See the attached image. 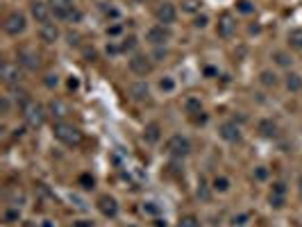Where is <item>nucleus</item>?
Returning a JSON list of instances; mask_svg holds the SVG:
<instances>
[{"mask_svg": "<svg viewBox=\"0 0 302 227\" xmlns=\"http://www.w3.org/2000/svg\"><path fill=\"white\" fill-rule=\"evenodd\" d=\"M52 134H55V139L59 143H64L68 148H77L82 143V132L80 127H75V125L71 123H64V120H59V123H55V127H52Z\"/></svg>", "mask_w": 302, "mask_h": 227, "instance_id": "obj_1", "label": "nucleus"}, {"mask_svg": "<svg viewBox=\"0 0 302 227\" xmlns=\"http://www.w3.org/2000/svg\"><path fill=\"white\" fill-rule=\"evenodd\" d=\"M21 112H23V118H25V123L30 125L32 129H39V127H43V123H46V107L43 105H39V103H34V100H30V103H25L21 107Z\"/></svg>", "mask_w": 302, "mask_h": 227, "instance_id": "obj_2", "label": "nucleus"}, {"mask_svg": "<svg viewBox=\"0 0 302 227\" xmlns=\"http://www.w3.org/2000/svg\"><path fill=\"white\" fill-rule=\"evenodd\" d=\"M52 9V16L59 18V21H77L80 18V12L75 9L73 0H48Z\"/></svg>", "mask_w": 302, "mask_h": 227, "instance_id": "obj_3", "label": "nucleus"}, {"mask_svg": "<svg viewBox=\"0 0 302 227\" xmlns=\"http://www.w3.org/2000/svg\"><path fill=\"white\" fill-rule=\"evenodd\" d=\"M166 152H168V157H173V159H184L191 152V143H189V139L182 137V134H173L166 141Z\"/></svg>", "mask_w": 302, "mask_h": 227, "instance_id": "obj_4", "label": "nucleus"}, {"mask_svg": "<svg viewBox=\"0 0 302 227\" xmlns=\"http://www.w3.org/2000/svg\"><path fill=\"white\" fill-rule=\"evenodd\" d=\"M25 27H27V18H25V14H21V12L7 14V18H5V23H3L5 35H9V37L23 35V32H25Z\"/></svg>", "mask_w": 302, "mask_h": 227, "instance_id": "obj_5", "label": "nucleus"}, {"mask_svg": "<svg viewBox=\"0 0 302 227\" xmlns=\"http://www.w3.org/2000/svg\"><path fill=\"white\" fill-rule=\"evenodd\" d=\"M130 71L139 77L150 75L153 73V59L148 55H143V52H136V55L130 57Z\"/></svg>", "mask_w": 302, "mask_h": 227, "instance_id": "obj_6", "label": "nucleus"}, {"mask_svg": "<svg viewBox=\"0 0 302 227\" xmlns=\"http://www.w3.org/2000/svg\"><path fill=\"white\" fill-rule=\"evenodd\" d=\"M155 18H157L162 25H173L177 21V9L173 3H159L155 9Z\"/></svg>", "mask_w": 302, "mask_h": 227, "instance_id": "obj_7", "label": "nucleus"}, {"mask_svg": "<svg viewBox=\"0 0 302 227\" xmlns=\"http://www.w3.org/2000/svg\"><path fill=\"white\" fill-rule=\"evenodd\" d=\"M18 64L27 71H37L41 66V57H39V52L34 48H21L18 50Z\"/></svg>", "mask_w": 302, "mask_h": 227, "instance_id": "obj_8", "label": "nucleus"}, {"mask_svg": "<svg viewBox=\"0 0 302 227\" xmlns=\"http://www.w3.org/2000/svg\"><path fill=\"white\" fill-rule=\"evenodd\" d=\"M30 14H32L34 21L43 25V23H50L52 9H50V5L43 3V0H32V3H30Z\"/></svg>", "mask_w": 302, "mask_h": 227, "instance_id": "obj_9", "label": "nucleus"}, {"mask_svg": "<svg viewBox=\"0 0 302 227\" xmlns=\"http://www.w3.org/2000/svg\"><path fill=\"white\" fill-rule=\"evenodd\" d=\"M216 32H218V37H221V39H232V37H234V32H236L234 16H232V14H227V12L221 14V16H218Z\"/></svg>", "mask_w": 302, "mask_h": 227, "instance_id": "obj_10", "label": "nucleus"}, {"mask_svg": "<svg viewBox=\"0 0 302 227\" xmlns=\"http://www.w3.org/2000/svg\"><path fill=\"white\" fill-rule=\"evenodd\" d=\"M0 77H3V82L7 86H14L21 82V69H18V64H12V61H3V66H0Z\"/></svg>", "mask_w": 302, "mask_h": 227, "instance_id": "obj_11", "label": "nucleus"}, {"mask_svg": "<svg viewBox=\"0 0 302 227\" xmlns=\"http://www.w3.org/2000/svg\"><path fill=\"white\" fill-rule=\"evenodd\" d=\"M218 134H221V139L223 141H227V143H238L241 141V127L234 123V120H225V123L218 127Z\"/></svg>", "mask_w": 302, "mask_h": 227, "instance_id": "obj_12", "label": "nucleus"}, {"mask_svg": "<svg viewBox=\"0 0 302 227\" xmlns=\"http://www.w3.org/2000/svg\"><path fill=\"white\" fill-rule=\"evenodd\" d=\"M145 41L153 43V46H164L166 41H170V30L164 25H155L145 32Z\"/></svg>", "mask_w": 302, "mask_h": 227, "instance_id": "obj_13", "label": "nucleus"}, {"mask_svg": "<svg viewBox=\"0 0 302 227\" xmlns=\"http://www.w3.org/2000/svg\"><path fill=\"white\" fill-rule=\"evenodd\" d=\"M96 207H98V211L102 216H107V218H114V216L118 214V202H116L114 196H100Z\"/></svg>", "mask_w": 302, "mask_h": 227, "instance_id": "obj_14", "label": "nucleus"}, {"mask_svg": "<svg viewBox=\"0 0 302 227\" xmlns=\"http://www.w3.org/2000/svg\"><path fill=\"white\" fill-rule=\"evenodd\" d=\"M128 93L134 103H145L150 98V86H148V82H134V84H130Z\"/></svg>", "mask_w": 302, "mask_h": 227, "instance_id": "obj_15", "label": "nucleus"}, {"mask_svg": "<svg viewBox=\"0 0 302 227\" xmlns=\"http://www.w3.org/2000/svg\"><path fill=\"white\" fill-rule=\"evenodd\" d=\"M48 114L55 116L57 120H64L66 116H71V107H68L64 100L55 98V100H50V105H48Z\"/></svg>", "mask_w": 302, "mask_h": 227, "instance_id": "obj_16", "label": "nucleus"}, {"mask_svg": "<svg viewBox=\"0 0 302 227\" xmlns=\"http://www.w3.org/2000/svg\"><path fill=\"white\" fill-rule=\"evenodd\" d=\"M284 202H286V186L284 182H277V184H273V191H270V207L282 209Z\"/></svg>", "mask_w": 302, "mask_h": 227, "instance_id": "obj_17", "label": "nucleus"}, {"mask_svg": "<svg viewBox=\"0 0 302 227\" xmlns=\"http://www.w3.org/2000/svg\"><path fill=\"white\" fill-rule=\"evenodd\" d=\"M39 37H41L43 43H55L57 39H59V27L55 25V23H43L41 27H39Z\"/></svg>", "mask_w": 302, "mask_h": 227, "instance_id": "obj_18", "label": "nucleus"}, {"mask_svg": "<svg viewBox=\"0 0 302 227\" xmlns=\"http://www.w3.org/2000/svg\"><path fill=\"white\" fill-rule=\"evenodd\" d=\"M143 139H145V143H157L159 139H162V127H159V123H148L145 125Z\"/></svg>", "mask_w": 302, "mask_h": 227, "instance_id": "obj_19", "label": "nucleus"}, {"mask_svg": "<svg viewBox=\"0 0 302 227\" xmlns=\"http://www.w3.org/2000/svg\"><path fill=\"white\" fill-rule=\"evenodd\" d=\"M259 134L264 139H275L277 137V123L275 120H270V118L259 120Z\"/></svg>", "mask_w": 302, "mask_h": 227, "instance_id": "obj_20", "label": "nucleus"}, {"mask_svg": "<svg viewBox=\"0 0 302 227\" xmlns=\"http://www.w3.org/2000/svg\"><path fill=\"white\" fill-rule=\"evenodd\" d=\"M284 86L291 91V93H300V91H302V75L289 73L284 77Z\"/></svg>", "mask_w": 302, "mask_h": 227, "instance_id": "obj_21", "label": "nucleus"}, {"mask_svg": "<svg viewBox=\"0 0 302 227\" xmlns=\"http://www.w3.org/2000/svg\"><path fill=\"white\" fill-rule=\"evenodd\" d=\"M286 41H289V46L293 48V50H302V27H293V30H289Z\"/></svg>", "mask_w": 302, "mask_h": 227, "instance_id": "obj_22", "label": "nucleus"}, {"mask_svg": "<svg viewBox=\"0 0 302 227\" xmlns=\"http://www.w3.org/2000/svg\"><path fill=\"white\" fill-rule=\"evenodd\" d=\"M184 109H187L189 114H202V103H200V98H187L184 100Z\"/></svg>", "mask_w": 302, "mask_h": 227, "instance_id": "obj_23", "label": "nucleus"}, {"mask_svg": "<svg viewBox=\"0 0 302 227\" xmlns=\"http://www.w3.org/2000/svg\"><path fill=\"white\" fill-rule=\"evenodd\" d=\"M212 189H214V191H218V193H227V191H230V180H227V177H223V175L214 177Z\"/></svg>", "mask_w": 302, "mask_h": 227, "instance_id": "obj_24", "label": "nucleus"}, {"mask_svg": "<svg viewBox=\"0 0 302 227\" xmlns=\"http://www.w3.org/2000/svg\"><path fill=\"white\" fill-rule=\"evenodd\" d=\"M259 80H261V84H264V86H268V89H273V86H277V84H280V80H277V75L273 73V71H261Z\"/></svg>", "mask_w": 302, "mask_h": 227, "instance_id": "obj_25", "label": "nucleus"}, {"mask_svg": "<svg viewBox=\"0 0 302 227\" xmlns=\"http://www.w3.org/2000/svg\"><path fill=\"white\" fill-rule=\"evenodd\" d=\"M273 59H275V64L277 66H284V69H289L291 66V55L289 52H282V50H277V52H273Z\"/></svg>", "mask_w": 302, "mask_h": 227, "instance_id": "obj_26", "label": "nucleus"}, {"mask_svg": "<svg viewBox=\"0 0 302 227\" xmlns=\"http://www.w3.org/2000/svg\"><path fill=\"white\" fill-rule=\"evenodd\" d=\"M177 227H200V220H198V216L189 214V216H182V218L177 220Z\"/></svg>", "mask_w": 302, "mask_h": 227, "instance_id": "obj_27", "label": "nucleus"}, {"mask_svg": "<svg viewBox=\"0 0 302 227\" xmlns=\"http://www.w3.org/2000/svg\"><path fill=\"white\" fill-rule=\"evenodd\" d=\"M159 89L162 91H166V93H170V91H175V80L173 77H162V80H159Z\"/></svg>", "mask_w": 302, "mask_h": 227, "instance_id": "obj_28", "label": "nucleus"}, {"mask_svg": "<svg viewBox=\"0 0 302 227\" xmlns=\"http://www.w3.org/2000/svg\"><path fill=\"white\" fill-rule=\"evenodd\" d=\"M18 218H21V211H18V207H12V209L5 211V220H7V223H14V220H18Z\"/></svg>", "mask_w": 302, "mask_h": 227, "instance_id": "obj_29", "label": "nucleus"}, {"mask_svg": "<svg viewBox=\"0 0 302 227\" xmlns=\"http://www.w3.org/2000/svg\"><path fill=\"white\" fill-rule=\"evenodd\" d=\"M255 180H259V182L268 180V168H266V166H257L255 168Z\"/></svg>", "mask_w": 302, "mask_h": 227, "instance_id": "obj_30", "label": "nucleus"}, {"mask_svg": "<svg viewBox=\"0 0 302 227\" xmlns=\"http://www.w3.org/2000/svg\"><path fill=\"white\" fill-rule=\"evenodd\" d=\"M43 82H46V86H48V89H55V86L59 84V75L48 73V75H46V80H43Z\"/></svg>", "mask_w": 302, "mask_h": 227, "instance_id": "obj_31", "label": "nucleus"}, {"mask_svg": "<svg viewBox=\"0 0 302 227\" xmlns=\"http://www.w3.org/2000/svg\"><path fill=\"white\" fill-rule=\"evenodd\" d=\"M236 5H238V12H241V14H250L252 9H255V7H252L250 0H238Z\"/></svg>", "mask_w": 302, "mask_h": 227, "instance_id": "obj_32", "label": "nucleus"}, {"mask_svg": "<svg viewBox=\"0 0 302 227\" xmlns=\"http://www.w3.org/2000/svg\"><path fill=\"white\" fill-rule=\"evenodd\" d=\"M134 46H136V39H134V37H128V39H123V43H120V52H125V50H132Z\"/></svg>", "mask_w": 302, "mask_h": 227, "instance_id": "obj_33", "label": "nucleus"}, {"mask_svg": "<svg viewBox=\"0 0 302 227\" xmlns=\"http://www.w3.org/2000/svg\"><path fill=\"white\" fill-rule=\"evenodd\" d=\"M143 214H150V216L159 214V207L155 202H143Z\"/></svg>", "mask_w": 302, "mask_h": 227, "instance_id": "obj_34", "label": "nucleus"}, {"mask_svg": "<svg viewBox=\"0 0 302 227\" xmlns=\"http://www.w3.org/2000/svg\"><path fill=\"white\" fill-rule=\"evenodd\" d=\"M198 196L202 198V200H209V191H207V182L200 180V184H198Z\"/></svg>", "mask_w": 302, "mask_h": 227, "instance_id": "obj_35", "label": "nucleus"}, {"mask_svg": "<svg viewBox=\"0 0 302 227\" xmlns=\"http://www.w3.org/2000/svg\"><path fill=\"white\" fill-rule=\"evenodd\" d=\"M184 9H187V12H198L200 5H198V0H187V3H184Z\"/></svg>", "mask_w": 302, "mask_h": 227, "instance_id": "obj_36", "label": "nucleus"}, {"mask_svg": "<svg viewBox=\"0 0 302 227\" xmlns=\"http://www.w3.org/2000/svg\"><path fill=\"white\" fill-rule=\"evenodd\" d=\"M207 23H209V18H207V16H196V21H193V25H196L198 30H202V27H207Z\"/></svg>", "mask_w": 302, "mask_h": 227, "instance_id": "obj_37", "label": "nucleus"}, {"mask_svg": "<svg viewBox=\"0 0 302 227\" xmlns=\"http://www.w3.org/2000/svg\"><path fill=\"white\" fill-rule=\"evenodd\" d=\"M80 184H84V189H94V177L82 175V177H80Z\"/></svg>", "mask_w": 302, "mask_h": 227, "instance_id": "obj_38", "label": "nucleus"}, {"mask_svg": "<svg viewBox=\"0 0 302 227\" xmlns=\"http://www.w3.org/2000/svg\"><path fill=\"white\" fill-rule=\"evenodd\" d=\"M73 227H94V223H91V220H77Z\"/></svg>", "mask_w": 302, "mask_h": 227, "instance_id": "obj_39", "label": "nucleus"}, {"mask_svg": "<svg viewBox=\"0 0 302 227\" xmlns=\"http://www.w3.org/2000/svg\"><path fill=\"white\" fill-rule=\"evenodd\" d=\"M0 107H3V114H7V112H9V100H7V98H3V103H0Z\"/></svg>", "mask_w": 302, "mask_h": 227, "instance_id": "obj_40", "label": "nucleus"}, {"mask_svg": "<svg viewBox=\"0 0 302 227\" xmlns=\"http://www.w3.org/2000/svg\"><path fill=\"white\" fill-rule=\"evenodd\" d=\"M68 86H71V89H77V86H80V82H77V77H71V80H68Z\"/></svg>", "mask_w": 302, "mask_h": 227, "instance_id": "obj_41", "label": "nucleus"}, {"mask_svg": "<svg viewBox=\"0 0 302 227\" xmlns=\"http://www.w3.org/2000/svg\"><path fill=\"white\" fill-rule=\"evenodd\" d=\"M107 32H109V35H118V32H120V27H118V25H114V27H109Z\"/></svg>", "mask_w": 302, "mask_h": 227, "instance_id": "obj_42", "label": "nucleus"}, {"mask_svg": "<svg viewBox=\"0 0 302 227\" xmlns=\"http://www.w3.org/2000/svg\"><path fill=\"white\" fill-rule=\"evenodd\" d=\"M298 193H300V200H302V177L298 180Z\"/></svg>", "mask_w": 302, "mask_h": 227, "instance_id": "obj_43", "label": "nucleus"}, {"mask_svg": "<svg viewBox=\"0 0 302 227\" xmlns=\"http://www.w3.org/2000/svg\"><path fill=\"white\" fill-rule=\"evenodd\" d=\"M25 227H34V225H30V223H27V225H25Z\"/></svg>", "mask_w": 302, "mask_h": 227, "instance_id": "obj_44", "label": "nucleus"}]
</instances>
